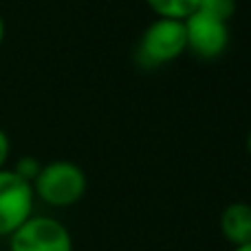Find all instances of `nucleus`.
I'll use <instances>...</instances> for the list:
<instances>
[{"label": "nucleus", "mask_w": 251, "mask_h": 251, "mask_svg": "<svg viewBox=\"0 0 251 251\" xmlns=\"http://www.w3.org/2000/svg\"><path fill=\"white\" fill-rule=\"evenodd\" d=\"M33 194L51 207H71L86 194V174L73 161H51L35 176Z\"/></svg>", "instance_id": "nucleus-1"}, {"label": "nucleus", "mask_w": 251, "mask_h": 251, "mask_svg": "<svg viewBox=\"0 0 251 251\" xmlns=\"http://www.w3.org/2000/svg\"><path fill=\"white\" fill-rule=\"evenodd\" d=\"M187 49L185 25L183 20L156 18L141 35L137 49V60L146 69H156L161 64L174 62Z\"/></svg>", "instance_id": "nucleus-2"}, {"label": "nucleus", "mask_w": 251, "mask_h": 251, "mask_svg": "<svg viewBox=\"0 0 251 251\" xmlns=\"http://www.w3.org/2000/svg\"><path fill=\"white\" fill-rule=\"evenodd\" d=\"M11 251H73L66 225L51 216H29L11 236H9Z\"/></svg>", "instance_id": "nucleus-3"}, {"label": "nucleus", "mask_w": 251, "mask_h": 251, "mask_svg": "<svg viewBox=\"0 0 251 251\" xmlns=\"http://www.w3.org/2000/svg\"><path fill=\"white\" fill-rule=\"evenodd\" d=\"M33 185L13 170H0V238L11 236L29 216H33Z\"/></svg>", "instance_id": "nucleus-4"}, {"label": "nucleus", "mask_w": 251, "mask_h": 251, "mask_svg": "<svg viewBox=\"0 0 251 251\" xmlns=\"http://www.w3.org/2000/svg\"><path fill=\"white\" fill-rule=\"evenodd\" d=\"M183 25H185L187 49L196 57L214 60L229 47V29L225 20H218L203 11H194L183 20Z\"/></svg>", "instance_id": "nucleus-5"}, {"label": "nucleus", "mask_w": 251, "mask_h": 251, "mask_svg": "<svg viewBox=\"0 0 251 251\" xmlns=\"http://www.w3.org/2000/svg\"><path fill=\"white\" fill-rule=\"evenodd\" d=\"M221 231L234 247L251 243V205L231 203L221 214Z\"/></svg>", "instance_id": "nucleus-6"}, {"label": "nucleus", "mask_w": 251, "mask_h": 251, "mask_svg": "<svg viewBox=\"0 0 251 251\" xmlns=\"http://www.w3.org/2000/svg\"><path fill=\"white\" fill-rule=\"evenodd\" d=\"M146 4L156 13V18L185 20L190 13L196 11L199 0H146Z\"/></svg>", "instance_id": "nucleus-7"}, {"label": "nucleus", "mask_w": 251, "mask_h": 251, "mask_svg": "<svg viewBox=\"0 0 251 251\" xmlns=\"http://www.w3.org/2000/svg\"><path fill=\"white\" fill-rule=\"evenodd\" d=\"M196 11L209 13V16L218 18V20H229L236 11V0H199Z\"/></svg>", "instance_id": "nucleus-8"}, {"label": "nucleus", "mask_w": 251, "mask_h": 251, "mask_svg": "<svg viewBox=\"0 0 251 251\" xmlns=\"http://www.w3.org/2000/svg\"><path fill=\"white\" fill-rule=\"evenodd\" d=\"M40 168H42V165H40L38 161L33 159V156H25V159L18 161V165L13 168V172L20 174V176L25 178V181L33 183V181H35V176H38V172H40Z\"/></svg>", "instance_id": "nucleus-9"}, {"label": "nucleus", "mask_w": 251, "mask_h": 251, "mask_svg": "<svg viewBox=\"0 0 251 251\" xmlns=\"http://www.w3.org/2000/svg\"><path fill=\"white\" fill-rule=\"evenodd\" d=\"M9 154H11V141H9V134L0 128V170L7 165Z\"/></svg>", "instance_id": "nucleus-10"}, {"label": "nucleus", "mask_w": 251, "mask_h": 251, "mask_svg": "<svg viewBox=\"0 0 251 251\" xmlns=\"http://www.w3.org/2000/svg\"><path fill=\"white\" fill-rule=\"evenodd\" d=\"M4 20H2V16H0V47H2V42H4Z\"/></svg>", "instance_id": "nucleus-11"}, {"label": "nucleus", "mask_w": 251, "mask_h": 251, "mask_svg": "<svg viewBox=\"0 0 251 251\" xmlns=\"http://www.w3.org/2000/svg\"><path fill=\"white\" fill-rule=\"evenodd\" d=\"M234 251H251V243H245V245H238Z\"/></svg>", "instance_id": "nucleus-12"}, {"label": "nucleus", "mask_w": 251, "mask_h": 251, "mask_svg": "<svg viewBox=\"0 0 251 251\" xmlns=\"http://www.w3.org/2000/svg\"><path fill=\"white\" fill-rule=\"evenodd\" d=\"M247 150H249V154H251V132H249V137H247Z\"/></svg>", "instance_id": "nucleus-13"}]
</instances>
